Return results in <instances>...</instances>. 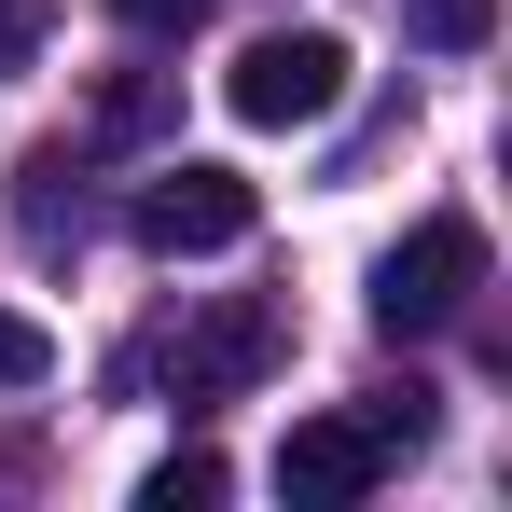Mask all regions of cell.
<instances>
[{
    "mask_svg": "<svg viewBox=\"0 0 512 512\" xmlns=\"http://www.w3.org/2000/svg\"><path fill=\"white\" fill-rule=\"evenodd\" d=\"M471 291H485V222L429 208L416 236L374 263V333H443V319H471Z\"/></svg>",
    "mask_w": 512,
    "mask_h": 512,
    "instance_id": "cell-2",
    "label": "cell"
},
{
    "mask_svg": "<svg viewBox=\"0 0 512 512\" xmlns=\"http://www.w3.org/2000/svg\"><path fill=\"white\" fill-rule=\"evenodd\" d=\"M499 28V0H416V42H443V56H471Z\"/></svg>",
    "mask_w": 512,
    "mask_h": 512,
    "instance_id": "cell-8",
    "label": "cell"
},
{
    "mask_svg": "<svg viewBox=\"0 0 512 512\" xmlns=\"http://www.w3.org/2000/svg\"><path fill=\"white\" fill-rule=\"evenodd\" d=\"M277 346H291V319H277V305H208V319H180L153 360H167V388H180V402H236L263 360H277Z\"/></svg>",
    "mask_w": 512,
    "mask_h": 512,
    "instance_id": "cell-4",
    "label": "cell"
},
{
    "mask_svg": "<svg viewBox=\"0 0 512 512\" xmlns=\"http://www.w3.org/2000/svg\"><path fill=\"white\" fill-rule=\"evenodd\" d=\"M346 56L333 28H263V42H236V70H222V111L236 125H263V139H291V125H333L346 111Z\"/></svg>",
    "mask_w": 512,
    "mask_h": 512,
    "instance_id": "cell-1",
    "label": "cell"
},
{
    "mask_svg": "<svg viewBox=\"0 0 512 512\" xmlns=\"http://www.w3.org/2000/svg\"><path fill=\"white\" fill-rule=\"evenodd\" d=\"M153 125H167V84L153 70H125V84L97 97V139H153Z\"/></svg>",
    "mask_w": 512,
    "mask_h": 512,
    "instance_id": "cell-7",
    "label": "cell"
},
{
    "mask_svg": "<svg viewBox=\"0 0 512 512\" xmlns=\"http://www.w3.org/2000/svg\"><path fill=\"white\" fill-rule=\"evenodd\" d=\"M222 485H236V471H222L208 443H180V457H153V485H139V512H208Z\"/></svg>",
    "mask_w": 512,
    "mask_h": 512,
    "instance_id": "cell-6",
    "label": "cell"
},
{
    "mask_svg": "<svg viewBox=\"0 0 512 512\" xmlns=\"http://www.w3.org/2000/svg\"><path fill=\"white\" fill-rule=\"evenodd\" d=\"M42 28H56V0H0V70H28V56H42Z\"/></svg>",
    "mask_w": 512,
    "mask_h": 512,
    "instance_id": "cell-9",
    "label": "cell"
},
{
    "mask_svg": "<svg viewBox=\"0 0 512 512\" xmlns=\"http://www.w3.org/2000/svg\"><path fill=\"white\" fill-rule=\"evenodd\" d=\"M388 485V443H374V416H291V443H277V499L291 512H346Z\"/></svg>",
    "mask_w": 512,
    "mask_h": 512,
    "instance_id": "cell-5",
    "label": "cell"
},
{
    "mask_svg": "<svg viewBox=\"0 0 512 512\" xmlns=\"http://www.w3.org/2000/svg\"><path fill=\"white\" fill-rule=\"evenodd\" d=\"M28 374H42V333H28V319H0V388H28Z\"/></svg>",
    "mask_w": 512,
    "mask_h": 512,
    "instance_id": "cell-11",
    "label": "cell"
},
{
    "mask_svg": "<svg viewBox=\"0 0 512 512\" xmlns=\"http://www.w3.org/2000/svg\"><path fill=\"white\" fill-rule=\"evenodd\" d=\"M125 28H153V42H180V28H208V0H111Z\"/></svg>",
    "mask_w": 512,
    "mask_h": 512,
    "instance_id": "cell-10",
    "label": "cell"
},
{
    "mask_svg": "<svg viewBox=\"0 0 512 512\" xmlns=\"http://www.w3.org/2000/svg\"><path fill=\"white\" fill-rule=\"evenodd\" d=\"M250 222H263V194H250L236 167H194V153H180V167H153V180H139V208H125V236H139L153 263L250 250Z\"/></svg>",
    "mask_w": 512,
    "mask_h": 512,
    "instance_id": "cell-3",
    "label": "cell"
}]
</instances>
